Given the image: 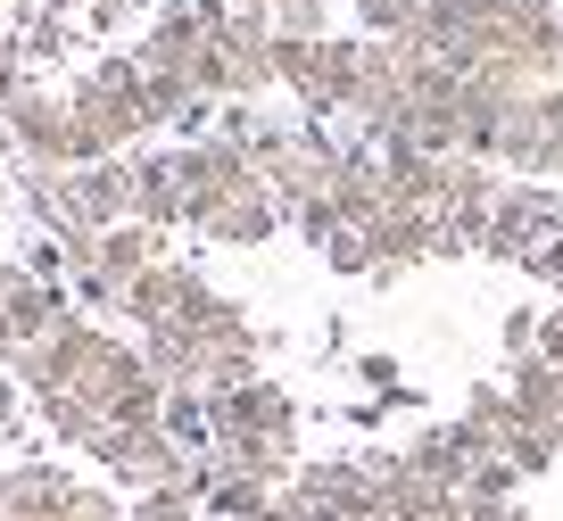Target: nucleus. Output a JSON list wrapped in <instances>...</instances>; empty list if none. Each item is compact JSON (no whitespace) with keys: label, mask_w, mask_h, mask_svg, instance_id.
Segmentation results:
<instances>
[{"label":"nucleus","mask_w":563,"mask_h":521,"mask_svg":"<svg viewBox=\"0 0 563 521\" xmlns=\"http://www.w3.org/2000/svg\"><path fill=\"white\" fill-rule=\"evenodd\" d=\"M67 215L91 232L133 224V157H100V166H67Z\"/></svg>","instance_id":"nucleus-10"},{"label":"nucleus","mask_w":563,"mask_h":521,"mask_svg":"<svg viewBox=\"0 0 563 521\" xmlns=\"http://www.w3.org/2000/svg\"><path fill=\"white\" fill-rule=\"evenodd\" d=\"M481 455H489V447H481V439L464 431V422H440V431H422L415 447H406V464H415L422 480H440L448 497H464V480H473V464H481Z\"/></svg>","instance_id":"nucleus-16"},{"label":"nucleus","mask_w":563,"mask_h":521,"mask_svg":"<svg viewBox=\"0 0 563 521\" xmlns=\"http://www.w3.org/2000/svg\"><path fill=\"white\" fill-rule=\"evenodd\" d=\"M67 314H75V307H67V281H34V274H25L18 290H9V307H0V356H18V347L51 340Z\"/></svg>","instance_id":"nucleus-12"},{"label":"nucleus","mask_w":563,"mask_h":521,"mask_svg":"<svg viewBox=\"0 0 563 521\" xmlns=\"http://www.w3.org/2000/svg\"><path fill=\"white\" fill-rule=\"evenodd\" d=\"M464 505V497H456ZM464 521H522V513H514V505H497V513H473V505H464Z\"/></svg>","instance_id":"nucleus-33"},{"label":"nucleus","mask_w":563,"mask_h":521,"mask_svg":"<svg viewBox=\"0 0 563 521\" xmlns=\"http://www.w3.org/2000/svg\"><path fill=\"white\" fill-rule=\"evenodd\" d=\"M356 25H365L373 42H406V25H415V0H356Z\"/></svg>","instance_id":"nucleus-23"},{"label":"nucleus","mask_w":563,"mask_h":521,"mask_svg":"<svg viewBox=\"0 0 563 521\" xmlns=\"http://www.w3.org/2000/svg\"><path fill=\"white\" fill-rule=\"evenodd\" d=\"M158 431L175 439L183 455H208V447H216V422H208V389H166V414H158Z\"/></svg>","instance_id":"nucleus-20"},{"label":"nucleus","mask_w":563,"mask_h":521,"mask_svg":"<svg viewBox=\"0 0 563 521\" xmlns=\"http://www.w3.org/2000/svg\"><path fill=\"white\" fill-rule=\"evenodd\" d=\"M18 414V373H0V422Z\"/></svg>","instance_id":"nucleus-31"},{"label":"nucleus","mask_w":563,"mask_h":521,"mask_svg":"<svg viewBox=\"0 0 563 521\" xmlns=\"http://www.w3.org/2000/svg\"><path fill=\"white\" fill-rule=\"evenodd\" d=\"M506 356H514V365H522V356H539V314H530V307L506 314Z\"/></svg>","instance_id":"nucleus-28"},{"label":"nucleus","mask_w":563,"mask_h":521,"mask_svg":"<svg viewBox=\"0 0 563 521\" xmlns=\"http://www.w3.org/2000/svg\"><path fill=\"white\" fill-rule=\"evenodd\" d=\"M265 18H274L282 42H323L332 34V0H265Z\"/></svg>","instance_id":"nucleus-21"},{"label":"nucleus","mask_w":563,"mask_h":521,"mask_svg":"<svg viewBox=\"0 0 563 521\" xmlns=\"http://www.w3.org/2000/svg\"><path fill=\"white\" fill-rule=\"evenodd\" d=\"M191 290H199L191 265H183V257H158L150 274L133 281V290L117 298V314H124V323H141V331H158V323H175V307H183Z\"/></svg>","instance_id":"nucleus-15"},{"label":"nucleus","mask_w":563,"mask_h":521,"mask_svg":"<svg viewBox=\"0 0 563 521\" xmlns=\"http://www.w3.org/2000/svg\"><path fill=\"white\" fill-rule=\"evenodd\" d=\"M299 488L307 505H323V513L340 521H373L382 513V480H373V464H349V455H316V464H299Z\"/></svg>","instance_id":"nucleus-9"},{"label":"nucleus","mask_w":563,"mask_h":521,"mask_svg":"<svg viewBox=\"0 0 563 521\" xmlns=\"http://www.w3.org/2000/svg\"><path fill=\"white\" fill-rule=\"evenodd\" d=\"M18 281H25V265H9V257H0V307H9V290H18Z\"/></svg>","instance_id":"nucleus-32"},{"label":"nucleus","mask_w":563,"mask_h":521,"mask_svg":"<svg viewBox=\"0 0 563 521\" xmlns=\"http://www.w3.org/2000/svg\"><path fill=\"white\" fill-rule=\"evenodd\" d=\"M0 133L25 166H75V117H67V91H42L25 84L18 100L0 108Z\"/></svg>","instance_id":"nucleus-6"},{"label":"nucleus","mask_w":563,"mask_h":521,"mask_svg":"<svg viewBox=\"0 0 563 521\" xmlns=\"http://www.w3.org/2000/svg\"><path fill=\"white\" fill-rule=\"evenodd\" d=\"M175 174H183V224H208L224 199H241V191H257V166H249V149L241 141H224V133H199V141H183L175 149Z\"/></svg>","instance_id":"nucleus-5"},{"label":"nucleus","mask_w":563,"mask_h":521,"mask_svg":"<svg viewBox=\"0 0 563 521\" xmlns=\"http://www.w3.org/2000/svg\"><path fill=\"white\" fill-rule=\"evenodd\" d=\"M514 480H522V472H514L506 455H481L473 480H464V505H473V513H497V505H514Z\"/></svg>","instance_id":"nucleus-22"},{"label":"nucleus","mask_w":563,"mask_h":521,"mask_svg":"<svg viewBox=\"0 0 563 521\" xmlns=\"http://www.w3.org/2000/svg\"><path fill=\"white\" fill-rule=\"evenodd\" d=\"M323 265H332V274H373V248H365V232H332Z\"/></svg>","instance_id":"nucleus-26"},{"label":"nucleus","mask_w":563,"mask_h":521,"mask_svg":"<svg viewBox=\"0 0 563 521\" xmlns=\"http://www.w3.org/2000/svg\"><path fill=\"white\" fill-rule=\"evenodd\" d=\"M42 406V431H51L58 439V447H100V439H108V414H100V406H91V398H75V389H51V398H34Z\"/></svg>","instance_id":"nucleus-19"},{"label":"nucleus","mask_w":563,"mask_h":521,"mask_svg":"<svg viewBox=\"0 0 563 521\" xmlns=\"http://www.w3.org/2000/svg\"><path fill=\"white\" fill-rule=\"evenodd\" d=\"M290 224H299V241L323 257V248H332V232H340V215H332V199H316V208H299Z\"/></svg>","instance_id":"nucleus-27"},{"label":"nucleus","mask_w":563,"mask_h":521,"mask_svg":"<svg viewBox=\"0 0 563 521\" xmlns=\"http://www.w3.org/2000/svg\"><path fill=\"white\" fill-rule=\"evenodd\" d=\"M555 455H563V439H539V431H514L506 464H514V472H522V480H530V472H547V464H555Z\"/></svg>","instance_id":"nucleus-25"},{"label":"nucleus","mask_w":563,"mask_h":521,"mask_svg":"<svg viewBox=\"0 0 563 521\" xmlns=\"http://www.w3.org/2000/svg\"><path fill=\"white\" fill-rule=\"evenodd\" d=\"M356 381L382 389V406H398V398H406V389H398V365H389V356H356Z\"/></svg>","instance_id":"nucleus-29"},{"label":"nucleus","mask_w":563,"mask_h":521,"mask_svg":"<svg viewBox=\"0 0 563 521\" xmlns=\"http://www.w3.org/2000/svg\"><path fill=\"white\" fill-rule=\"evenodd\" d=\"M124 521H208L191 497H175V488H150V497H133V513Z\"/></svg>","instance_id":"nucleus-24"},{"label":"nucleus","mask_w":563,"mask_h":521,"mask_svg":"<svg viewBox=\"0 0 563 521\" xmlns=\"http://www.w3.org/2000/svg\"><path fill=\"white\" fill-rule=\"evenodd\" d=\"M282 224H290V215H282V199H274V191L257 182V191L224 199V208H216V215H208L199 232H208V241H224V248H257V241H274Z\"/></svg>","instance_id":"nucleus-18"},{"label":"nucleus","mask_w":563,"mask_h":521,"mask_svg":"<svg viewBox=\"0 0 563 521\" xmlns=\"http://www.w3.org/2000/svg\"><path fill=\"white\" fill-rule=\"evenodd\" d=\"M108 347H117V331H100L91 314H67V323H58L51 340L18 347V356H0V365L18 373V389L51 398V389H91V373L108 365Z\"/></svg>","instance_id":"nucleus-2"},{"label":"nucleus","mask_w":563,"mask_h":521,"mask_svg":"<svg viewBox=\"0 0 563 521\" xmlns=\"http://www.w3.org/2000/svg\"><path fill=\"white\" fill-rule=\"evenodd\" d=\"M365 248H373V281H398L406 265L440 257V208H389L365 232Z\"/></svg>","instance_id":"nucleus-11"},{"label":"nucleus","mask_w":563,"mask_h":521,"mask_svg":"<svg viewBox=\"0 0 563 521\" xmlns=\"http://www.w3.org/2000/svg\"><path fill=\"white\" fill-rule=\"evenodd\" d=\"M91 455H100V464L117 472V488H133V497H150V488H183V464H191L166 431H108Z\"/></svg>","instance_id":"nucleus-8"},{"label":"nucleus","mask_w":563,"mask_h":521,"mask_svg":"<svg viewBox=\"0 0 563 521\" xmlns=\"http://www.w3.org/2000/svg\"><path fill=\"white\" fill-rule=\"evenodd\" d=\"M67 117H75V166H100V157H133L150 124L141 100V58H100L67 84Z\"/></svg>","instance_id":"nucleus-1"},{"label":"nucleus","mask_w":563,"mask_h":521,"mask_svg":"<svg viewBox=\"0 0 563 521\" xmlns=\"http://www.w3.org/2000/svg\"><path fill=\"white\" fill-rule=\"evenodd\" d=\"M555 232H563V191L555 182H506V199L489 208V232H481V257L489 265H530Z\"/></svg>","instance_id":"nucleus-4"},{"label":"nucleus","mask_w":563,"mask_h":521,"mask_svg":"<svg viewBox=\"0 0 563 521\" xmlns=\"http://www.w3.org/2000/svg\"><path fill=\"white\" fill-rule=\"evenodd\" d=\"M133 224H150V232H175L183 224L175 149H133Z\"/></svg>","instance_id":"nucleus-14"},{"label":"nucleus","mask_w":563,"mask_h":521,"mask_svg":"<svg viewBox=\"0 0 563 521\" xmlns=\"http://www.w3.org/2000/svg\"><path fill=\"white\" fill-rule=\"evenodd\" d=\"M539 356L563 373V307H547V314H539Z\"/></svg>","instance_id":"nucleus-30"},{"label":"nucleus","mask_w":563,"mask_h":521,"mask_svg":"<svg viewBox=\"0 0 563 521\" xmlns=\"http://www.w3.org/2000/svg\"><path fill=\"white\" fill-rule=\"evenodd\" d=\"M208 422L216 439H299V398L282 381H232V389H208Z\"/></svg>","instance_id":"nucleus-7"},{"label":"nucleus","mask_w":563,"mask_h":521,"mask_svg":"<svg viewBox=\"0 0 563 521\" xmlns=\"http://www.w3.org/2000/svg\"><path fill=\"white\" fill-rule=\"evenodd\" d=\"M274 84L282 91H299V108L316 124L349 117V91H356V42H282L274 34Z\"/></svg>","instance_id":"nucleus-3"},{"label":"nucleus","mask_w":563,"mask_h":521,"mask_svg":"<svg viewBox=\"0 0 563 521\" xmlns=\"http://www.w3.org/2000/svg\"><path fill=\"white\" fill-rule=\"evenodd\" d=\"M506 406H514V431H539V439H563V373L547 356H522L506 381Z\"/></svg>","instance_id":"nucleus-13"},{"label":"nucleus","mask_w":563,"mask_h":521,"mask_svg":"<svg viewBox=\"0 0 563 521\" xmlns=\"http://www.w3.org/2000/svg\"><path fill=\"white\" fill-rule=\"evenodd\" d=\"M158 257H166V232H150V224H117V232H100V257H91V274H100L108 290L124 298Z\"/></svg>","instance_id":"nucleus-17"}]
</instances>
